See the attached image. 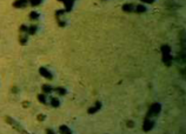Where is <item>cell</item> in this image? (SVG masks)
<instances>
[{
    "instance_id": "cell-23",
    "label": "cell",
    "mask_w": 186,
    "mask_h": 134,
    "mask_svg": "<svg viewBox=\"0 0 186 134\" xmlns=\"http://www.w3.org/2000/svg\"><path fill=\"white\" fill-rule=\"evenodd\" d=\"M140 1L144 3V4H153L154 0H140Z\"/></svg>"
},
{
    "instance_id": "cell-4",
    "label": "cell",
    "mask_w": 186,
    "mask_h": 134,
    "mask_svg": "<svg viewBox=\"0 0 186 134\" xmlns=\"http://www.w3.org/2000/svg\"><path fill=\"white\" fill-rule=\"evenodd\" d=\"M153 127H154V121H153V119L146 117L145 120H144V124H143V129H144L145 132H150Z\"/></svg>"
},
{
    "instance_id": "cell-17",
    "label": "cell",
    "mask_w": 186,
    "mask_h": 134,
    "mask_svg": "<svg viewBox=\"0 0 186 134\" xmlns=\"http://www.w3.org/2000/svg\"><path fill=\"white\" fill-rule=\"evenodd\" d=\"M41 91H43V93H45V94H51V93L53 92V88L51 87V85H48V84H45V85H43V87H41Z\"/></svg>"
},
{
    "instance_id": "cell-1",
    "label": "cell",
    "mask_w": 186,
    "mask_h": 134,
    "mask_svg": "<svg viewBox=\"0 0 186 134\" xmlns=\"http://www.w3.org/2000/svg\"><path fill=\"white\" fill-rule=\"evenodd\" d=\"M160 112H162V105H160L159 102H153V103L151 105V107L148 108V111H147L146 117H147V118L157 117Z\"/></svg>"
},
{
    "instance_id": "cell-6",
    "label": "cell",
    "mask_w": 186,
    "mask_h": 134,
    "mask_svg": "<svg viewBox=\"0 0 186 134\" xmlns=\"http://www.w3.org/2000/svg\"><path fill=\"white\" fill-rule=\"evenodd\" d=\"M172 59H173V57H172V54H171V52H165V53H163V62H164L167 67L171 66Z\"/></svg>"
},
{
    "instance_id": "cell-18",
    "label": "cell",
    "mask_w": 186,
    "mask_h": 134,
    "mask_svg": "<svg viewBox=\"0 0 186 134\" xmlns=\"http://www.w3.org/2000/svg\"><path fill=\"white\" fill-rule=\"evenodd\" d=\"M43 3H44V0H28V5L32 6V7L40 6Z\"/></svg>"
},
{
    "instance_id": "cell-25",
    "label": "cell",
    "mask_w": 186,
    "mask_h": 134,
    "mask_svg": "<svg viewBox=\"0 0 186 134\" xmlns=\"http://www.w3.org/2000/svg\"><path fill=\"white\" fill-rule=\"evenodd\" d=\"M127 126H129V127H132V126H134V125H133V122H130V121H129V122H127Z\"/></svg>"
},
{
    "instance_id": "cell-13",
    "label": "cell",
    "mask_w": 186,
    "mask_h": 134,
    "mask_svg": "<svg viewBox=\"0 0 186 134\" xmlns=\"http://www.w3.org/2000/svg\"><path fill=\"white\" fill-rule=\"evenodd\" d=\"M59 133H61V134H71L72 131H71V128H70L69 126L61 125V126L59 127Z\"/></svg>"
},
{
    "instance_id": "cell-7",
    "label": "cell",
    "mask_w": 186,
    "mask_h": 134,
    "mask_svg": "<svg viewBox=\"0 0 186 134\" xmlns=\"http://www.w3.org/2000/svg\"><path fill=\"white\" fill-rule=\"evenodd\" d=\"M58 1H61L64 5H65V11L66 12H71L73 10V6H74V1L76 0H58Z\"/></svg>"
},
{
    "instance_id": "cell-2",
    "label": "cell",
    "mask_w": 186,
    "mask_h": 134,
    "mask_svg": "<svg viewBox=\"0 0 186 134\" xmlns=\"http://www.w3.org/2000/svg\"><path fill=\"white\" fill-rule=\"evenodd\" d=\"M65 13H66L65 10H57L55 13H54L55 20H57V22H58V25H59V27H65V26L67 25V21H66L65 18H64V14H65Z\"/></svg>"
},
{
    "instance_id": "cell-12",
    "label": "cell",
    "mask_w": 186,
    "mask_h": 134,
    "mask_svg": "<svg viewBox=\"0 0 186 134\" xmlns=\"http://www.w3.org/2000/svg\"><path fill=\"white\" fill-rule=\"evenodd\" d=\"M38 25H31V26H28V30H27V33H28V35H34L37 32H38Z\"/></svg>"
},
{
    "instance_id": "cell-8",
    "label": "cell",
    "mask_w": 186,
    "mask_h": 134,
    "mask_svg": "<svg viewBox=\"0 0 186 134\" xmlns=\"http://www.w3.org/2000/svg\"><path fill=\"white\" fill-rule=\"evenodd\" d=\"M28 6V0H15L13 3L14 8H25Z\"/></svg>"
},
{
    "instance_id": "cell-19",
    "label": "cell",
    "mask_w": 186,
    "mask_h": 134,
    "mask_svg": "<svg viewBox=\"0 0 186 134\" xmlns=\"http://www.w3.org/2000/svg\"><path fill=\"white\" fill-rule=\"evenodd\" d=\"M28 17H29V19L31 20H33V21H37V20H39V18H40V14L38 13V12H36V11H32L29 14H28Z\"/></svg>"
},
{
    "instance_id": "cell-10",
    "label": "cell",
    "mask_w": 186,
    "mask_h": 134,
    "mask_svg": "<svg viewBox=\"0 0 186 134\" xmlns=\"http://www.w3.org/2000/svg\"><path fill=\"white\" fill-rule=\"evenodd\" d=\"M134 8H136V5H134V4H125V5H122V11L126 12V13H132V12H134Z\"/></svg>"
},
{
    "instance_id": "cell-9",
    "label": "cell",
    "mask_w": 186,
    "mask_h": 134,
    "mask_svg": "<svg viewBox=\"0 0 186 134\" xmlns=\"http://www.w3.org/2000/svg\"><path fill=\"white\" fill-rule=\"evenodd\" d=\"M100 108H101V102H100V101H97V102L94 103V106L90 107V108L87 110V113H88V114H94V113H97Z\"/></svg>"
},
{
    "instance_id": "cell-3",
    "label": "cell",
    "mask_w": 186,
    "mask_h": 134,
    "mask_svg": "<svg viewBox=\"0 0 186 134\" xmlns=\"http://www.w3.org/2000/svg\"><path fill=\"white\" fill-rule=\"evenodd\" d=\"M5 120H6V122L8 124V125H11L15 131H18L19 133H27L26 131H25V128L17 121V120H14L13 118H11V117H6L5 118Z\"/></svg>"
},
{
    "instance_id": "cell-21",
    "label": "cell",
    "mask_w": 186,
    "mask_h": 134,
    "mask_svg": "<svg viewBox=\"0 0 186 134\" xmlns=\"http://www.w3.org/2000/svg\"><path fill=\"white\" fill-rule=\"evenodd\" d=\"M27 30H28V26H26V25H21L19 27V32L20 33H27Z\"/></svg>"
},
{
    "instance_id": "cell-15",
    "label": "cell",
    "mask_w": 186,
    "mask_h": 134,
    "mask_svg": "<svg viewBox=\"0 0 186 134\" xmlns=\"http://www.w3.org/2000/svg\"><path fill=\"white\" fill-rule=\"evenodd\" d=\"M147 11L146 6L143 5V4H139V5H136V8H134V12L136 13H145Z\"/></svg>"
},
{
    "instance_id": "cell-11",
    "label": "cell",
    "mask_w": 186,
    "mask_h": 134,
    "mask_svg": "<svg viewBox=\"0 0 186 134\" xmlns=\"http://www.w3.org/2000/svg\"><path fill=\"white\" fill-rule=\"evenodd\" d=\"M27 41H28V33H20V35H19V44L21 46H24V45L27 44Z\"/></svg>"
},
{
    "instance_id": "cell-22",
    "label": "cell",
    "mask_w": 186,
    "mask_h": 134,
    "mask_svg": "<svg viewBox=\"0 0 186 134\" xmlns=\"http://www.w3.org/2000/svg\"><path fill=\"white\" fill-rule=\"evenodd\" d=\"M37 119H38V120H39V121H44V120H45V119H46V117H45V115H44V114H39V115H38V117H37Z\"/></svg>"
},
{
    "instance_id": "cell-24",
    "label": "cell",
    "mask_w": 186,
    "mask_h": 134,
    "mask_svg": "<svg viewBox=\"0 0 186 134\" xmlns=\"http://www.w3.org/2000/svg\"><path fill=\"white\" fill-rule=\"evenodd\" d=\"M46 133H51V134H53L54 132H53L52 129H50V128H47V129H46Z\"/></svg>"
},
{
    "instance_id": "cell-20",
    "label": "cell",
    "mask_w": 186,
    "mask_h": 134,
    "mask_svg": "<svg viewBox=\"0 0 186 134\" xmlns=\"http://www.w3.org/2000/svg\"><path fill=\"white\" fill-rule=\"evenodd\" d=\"M50 103L52 107H54V108H58V107L60 106V101L58 98H51L50 99Z\"/></svg>"
},
{
    "instance_id": "cell-5",
    "label": "cell",
    "mask_w": 186,
    "mask_h": 134,
    "mask_svg": "<svg viewBox=\"0 0 186 134\" xmlns=\"http://www.w3.org/2000/svg\"><path fill=\"white\" fill-rule=\"evenodd\" d=\"M39 73H40L41 76H44V78H46V79H48V80H53V74H52L51 71H48L46 67H40V68H39Z\"/></svg>"
},
{
    "instance_id": "cell-14",
    "label": "cell",
    "mask_w": 186,
    "mask_h": 134,
    "mask_svg": "<svg viewBox=\"0 0 186 134\" xmlns=\"http://www.w3.org/2000/svg\"><path fill=\"white\" fill-rule=\"evenodd\" d=\"M37 99H38V101L41 102L43 105H46V103H47V94H45V93L38 94V95H37Z\"/></svg>"
},
{
    "instance_id": "cell-16",
    "label": "cell",
    "mask_w": 186,
    "mask_h": 134,
    "mask_svg": "<svg viewBox=\"0 0 186 134\" xmlns=\"http://www.w3.org/2000/svg\"><path fill=\"white\" fill-rule=\"evenodd\" d=\"M53 92H55L58 95H66L67 90L64 87H55V88H53Z\"/></svg>"
}]
</instances>
